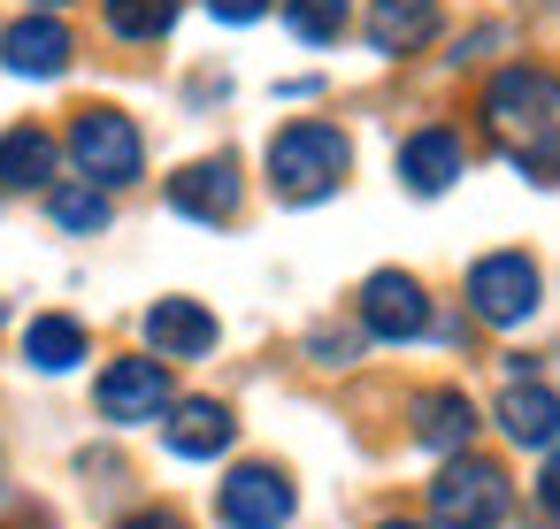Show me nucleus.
<instances>
[{"mask_svg":"<svg viewBox=\"0 0 560 529\" xmlns=\"http://www.w3.org/2000/svg\"><path fill=\"white\" fill-rule=\"evenodd\" d=\"M483 124L537 185H560V78L552 70H499L483 93Z\"/></svg>","mask_w":560,"mask_h":529,"instance_id":"obj_1","label":"nucleus"},{"mask_svg":"<svg viewBox=\"0 0 560 529\" xmlns=\"http://www.w3.org/2000/svg\"><path fill=\"white\" fill-rule=\"evenodd\" d=\"M346 162H353V146H346L338 124H292V131L269 139V185H277V200H323V192H338Z\"/></svg>","mask_w":560,"mask_h":529,"instance_id":"obj_2","label":"nucleus"},{"mask_svg":"<svg viewBox=\"0 0 560 529\" xmlns=\"http://www.w3.org/2000/svg\"><path fill=\"white\" fill-rule=\"evenodd\" d=\"M430 521L438 529H499L506 521V475L491 460H453L438 483H430Z\"/></svg>","mask_w":560,"mask_h":529,"instance_id":"obj_3","label":"nucleus"},{"mask_svg":"<svg viewBox=\"0 0 560 529\" xmlns=\"http://www.w3.org/2000/svg\"><path fill=\"white\" fill-rule=\"evenodd\" d=\"M537 299H545V284H537V261H529V254H483V261L468 269V307H476L483 322H499V330L529 322Z\"/></svg>","mask_w":560,"mask_h":529,"instance_id":"obj_4","label":"nucleus"},{"mask_svg":"<svg viewBox=\"0 0 560 529\" xmlns=\"http://www.w3.org/2000/svg\"><path fill=\"white\" fill-rule=\"evenodd\" d=\"M70 162H78L93 185H131V177H139V131H131V116L85 108L78 131H70Z\"/></svg>","mask_w":560,"mask_h":529,"instance_id":"obj_5","label":"nucleus"},{"mask_svg":"<svg viewBox=\"0 0 560 529\" xmlns=\"http://www.w3.org/2000/svg\"><path fill=\"white\" fill-rule=\"evenodd\" d=\"M361 322L399 345V338H422V330H430V299H422V284H415L407 269H376V277L361 284Z\"/></svg>","mask_w":560,"mask_h":529,"instance_id":"obj_6","label":"nucleus"},{"mask_svg":"<svg viewBox=\"0 0 560 529\" xmlns=\"http://www.w3.org/2000/svg\"><path fill=\"white\" fill-rule=\"evenodd\" d=\"M215 514H223V529H284L292 521V483L277 468H238L223 483Z\"/></svg>","mask_w":560,"mask_h":529,"instance_id":"obj_7","label":"nucleus"},{"mask_svg":"<svg viewBox=\"0 0 560 529\" xmlns=\"http://www.w3.org/2000/svg\"><path fill=\"white\" fill-rule=\"evenodd\" d=\"M101 414L108 422H154V414H170V376H162V361H116L108 376H101Z\"/></svg>","mask_w":560,"mask_h":529,"instance_id":"obj_8","label":"nucleus"},{"mask_svg":"<svg viewBox=\"0 0 560 529\" xmlns=\"http://www.w3.org/2000/svg\"><path fill=\"white\" fill-rule=\"evenodd\" d=\"M170 208L177 215H192V223H231L238 215V162H192V169H177L170 177Z\"/></svg>","mask_w":560,"mask_h":529,"instance_id":"obj_9","label":"nucleus"},{"mask_svg":"<svg viewBox=\"0 0 560 529\" xmlns=\"http://www.w3.org/2000/svg\"><path fill=\"white\" fill-rule=\"evenodd\" d=\"M70 24H55V16H24V24H9L0 32V62H9L16 78H62L70 70Z\"/></svg>","mask_w":560,"mask_h":529,"instance_id":"obj_10","label":"nucleus"},{"mask_svg":"<svg viewBox=\"0 0 560 529\" xmlns=\"http://www.w3.org/2000/svg\"><path fill=\"white\" fill-rule=\"evenodd\" d=\"M147 345H154L162 361H200V353L215 345V315H208L200 299H154V307H147Z\"/></svg>","mask_w":560,"mask_h":529,"instance_id":"obj_11","label":"nucleus"},{"mask_svg":"<svg viewBox=\"0 0 560 529\" xmlns=\"http://www.w3.org/2000/svg\"><path fill=\"white\" fill-rule=\"evenodd\" d=\"M468 169V146L453 139V131H415L407 146H399V177H407V192H445L453 177Z\"/></svg>","mask_w":560,"mask_h":529,"instance_id":"obj_12","label":"nucleus"},{"mask_svg":"<svg viewBox=\"0 0 560 529\" xmlns=\"http://www.w3.org/2000/svg\"><path fill=\"white\" fill-rule=\"evenodd\" d=\"M170 452L177 460H215L231 437H238V422H231V407H215V399H185V407H170Z\"/></svg>","mask_w":560,"mask_h":529,"instance_id":"obj_13","label":"nucleus"},{"mask_svg":"<svg viewBox=\"0 0 560 529\" xmlns=\"http://www.w3.org/2000/svg\"><path fill=\"white\" fill-rule=\"evenodd\" d=\"M438 39V0H376L369 9V47L376 55H415Z\"/></svg>","mask_w":560,"mask_h":529,"instance_id":"obj_14","label":"nucleus"},{"mask_svg":"<svg viewBox=\"0 0 560 529\" xmlns=\"http://www.w3.org/2000/svg\"><path fill=\"white\" fill-rule=\"evenodd\" d=\"M499 430H506L514 445H552V437H560V391H545V384H506Z\"/></svg>","mask_w":560,"mask_h":529,"instance_id":"obj_15","label":"nucleus"},{"mask_svg":"<svg viewBox=\"0 0 560 529\" xmlns=\"http://www.w3.org/2000/svg\"><path fill=\"white\" fill-rule=\"evenodd\" d=\"M415 437H422L430 452H460V445L476 437V407H468L460 391H430V399H415Z\"/></svg>","mask_w":560,"mask_h":529,"instance_id":"obj_16","label":"nucleus"},{"mask_svg":"<svg viewBox=\"0 0 560 529\" xmlns=\"http://www.w3.org/2000/svg\"><path fill=\"white\" fill-rule=\"evenodd\" d=\"M24 361H32V368H47V376L78 368V361H85V330H78L70 315H39V322L24 330Z\"/></svg>","mask_w":560,"mask_h":529,"instance_id":"obj_17","label":"nucleus"},{"mask_svg":"<svg viewBox=\"0 0 560 529\" xmlns=\"http://www.w3.org/2000/svg\"><path fill=\"white\" fill-rule=\"evenodd\" d=\"M0 177H9V185H47L55 177V139L47 131H9V139H0Z\"/></svg>","mask_w":560,"mask_h":529,"instance_id":"obj_18","label":"nucleus"},{"mask_svg":"<svg viewBox=\"0 0 560 529\" xmlns=\"http://www.w3.org/2000/svg\"><path fill=\"white\" fill-rule=\"evenodd\" d=\"M177 24V0H108V32L116 39H162Z\"/></svg>","mask_w":560,"mask_h":529,"instance_id":"obj_19","label":"nucleus"},{"mask_svg":"<svg viewBox=\"0 0 560 529\" xmlns=\"http://www.w3.org/2000/svg\"><path fill=\"white\" fill-rule=\"evenodd\" d=\"M47 208H55V223H62V231H108V192H101L93 177H85V185H62Z\"/></svg>","mask_w":560,"mask_h":529,"instance_id":"obj_20","label":"nucleus"},{"mask_svg":"<svg viewBox=\"0 0 560 529\" xmlns=\"http://www.w3.org/2000/svg\"><path fill=\"white\" fill-rule=\"evenodd\" d=\"M284 24L307 39V47H330L346 32V0H284Z\"/></svg>","mask_w":560,"mask_h":529,"instance_id":"obj_21","label":"nucleus"},{"mask_svg":"<svg viewBox=\"0 0 560 529\" xmlns=\"http://www.w3.org/2000/svg\"><path fill=\"white\" fill-rule=\"evenodd\" d=\"M208 16H223V24H261L269 0H208Z\"/></svg>","mask_w":560,"mask_h":529,"instance_id":"obj_22","label":"nucleus"},{"mask_svg":"<svg viewBox=\"0 0 560 529\" xmlns=\"http://www.w3.org/2000/svg\"><path fill=\"white\" fill-rule=\"evenodd\" d=\"M537 506L560 521V452H552V460H545V475H537Z\"/></svg>","mask_w":560,"mask_h":529,"instance_id":"obj_23","label":"nucleus"},{"mask_svg":"<svg viewBox=\"0 0 560 529\" xmlns=\"http://www.w3.org/2000/svg\"><path fill=\"white\" fill-rule=\"evenodd\" d=\"M124 529H185L177 514H139V521H124Z\"/></svg>","mask_w":560,"mask_h":529,"instance_id":"obj_24","label":"nucleus"},{"mask_svg":"<svg viewBox=\"0 0 560 529\" xmlns=\"http://www.w3.org/2000/svg\"><path fill=\"white\" fill-rule=\"evenodd\" d=\"M376 529H422V521H376Z\"/></svg>","mask_w":560,"mask_h":529,"instance_id":"obj_25","label":"nucleus"},{"mask_svg":"<svg viewBox=\"0 0 560 529\" xmlns=\"http://www.w3.org/2000/svg\"><path fill=\"white\" fill-rule=\"evenodd\" d=\"M39 9H62V0H39Z\"/></svg>","mask_w":560,"mask_h":529,"instance_id":"obj_26","label":"nucleus"}]
</instances>
